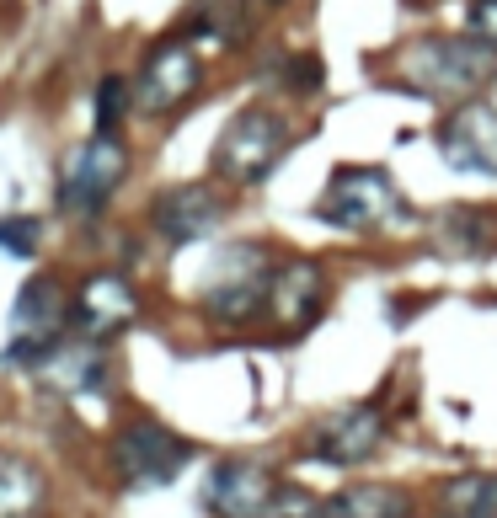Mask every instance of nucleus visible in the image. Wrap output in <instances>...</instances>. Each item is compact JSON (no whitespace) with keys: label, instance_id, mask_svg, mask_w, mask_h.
<instances>
[{"label":"nucleus","instance_id":"nucleus-8","mask_svg":"<svg viewBox=\"0 0 497 518\" xmlns=\"http://www.w3.org/2000/svg\"><path fill=\"white\" fill-rule=\"evenodd\" d=\"M439 155L455 171L497 177V107L492 102H460L439 123Z\"/></svg>","mask_w":497,"mask_h":518},{"label":"nucleus","instance_id":"nucleus-17","mask_svg":"<svg viewBox=\"0 0 497 518\" xmlns=\"http://www.w3.org/2000/svg\"><path fill=\"white\" fill-rule=\"evenodd\" d=\"M43 502V476L22 454H0V518H27Z\"/></svg>","mask_w":497,"mask_h":518},{"label":"nucleus","instance_id":"nucleus-19","mask_svg":"<svg viewBox=\"0 0 497 518\" xmlns=\"http://www.w3.org/2000/svg\"><path fill=\"white\" fill-rule=\"evenodd\" d=\"M492 235H487V219L481 214H455L444 219V251H487Z\"/></svg>","mask_w":497,"mask_h":518},{"label":"nucleus","instance_id":"nucleus-12","mask_svg":"<svg viewBox=\"0 0 497 518\" xmlns=\"http://www.w3.org/2000/svg\"><path fill=\"white\" fill-rule=\"evenodd\" d=\"M268 268H262V251L257 246H241L236 257H230V273L209 278V316L214 321H252L262 305H268Z\"/></svg>","mask_w":497,"mask_h":518},{"label":"nucleus","instance_id":"nucleus-4","mask_svg":"<svg viewBox=\"0 0 497 518\" xmlns=\"http://www.w3.org/2000/svg\"><path fill=\"white\" fill-rule=\"evenodd\" d=\"M129 177V150L118 134H97L91 145H81L59 171V214L70 219H97L113 203L118 182Z\"/></svg>","mask_w":497,"mask_h":518},{"label":"nucleus","instance_id":"nucleus-2","mask_svg":"<svg viewBox=\"0 0 497 518\" xmlns=\"http://www.w3.org/2000/svg\"><path fill=\"white\" fill-rule=\"evenodd\" d=\"M204 502H209V513H220V518H316L321 513L305 492L284 486L257 460L214 465L209 486H204Z\"/></svg>","mask_w":497,"mask_h":518},{"label":"nucleus","instance_id":"nucleus-16","mask_svg":"<svg viewBox=\"0 0 497 518\" xmlns=\"http://www.w3.org/2000/svg\"><path fill=\"white\" fill-rule=\"evenodd\" d=\"M439 508L449 518H497V476L471 470V476L444 481L439 486Z\"/></svg>","mask_w":497,"mask_h":518},{"label":"nucleus","instance_id":"nucleus-15","mask_svg":"<svg viewBox=\"0 0 497 518\" xmlns=\"http://www.w3.org/2000/svg\"><path fill=\"white\" fill-rule=\"evenodd\" d=\"M11 326L17 332H59L65 326V289H59L54 273L27 278L17 294V310H11Z\"/></svg>","mask_w":497,"mask_h":518},{"label":"nucleus","instance_id":"nucleus-10","mask_svg":"<svg viewBox=\"0 0 497 518\" xmlns=\"http://www.w3.org/2000/svg\"><path fill=\"white\" fill-rule=\"evenodd\" d=\"M220 214H225V203L214 187L204 182H188V187H172V193H161L150 203V225L161 241H172V246H193V241H204V235L220 225Z\"/></svg>","mask_w":497,"mask_h":518},{"label":"nucleus","instance_id":"nucleus-9","mask_svg":"<svg viewBox=\"0 0 497 518\" xmlns=\"http://www.w3.org/2000/svg\"><path fill=\"white\" fill-rule=\"evenodd\" d=\"M321 305H326L321 262H310V257L278 262L273 278H268V316L284 326V332H305V326L321 316Z\"/></svg>","mask_w":497,"mask_h":518},{"label":"nucleus","instance_id":"nucleus-1","mask_svg":"<svg viewBox=\"0 0 497 518\" xmlns=\"http://www.w3.org/2000/svg\"><path fill=\"white\" fill-rule=\"evenodd\" d=\"M497 75V49L481 43L471 33H439V38H423L401 54V81L423 97H439V102H465L476 97Z\"/></svg>","mask_w":497,"mask_h":518},{"label":"nucleus","instance_id":"nucleus-21","mask_svg":"<svg viewBox=\"0 0 497 518\" xmlns=\"http://www.w3.org/2000/svg\"><path fill=\"white\" fill-rule=\"evenodd\" d=\"M465 33L497 49V0H471V11H465Z\"/></svg>","mask_w":497,"mask_h":518},{"label":"nucleus","instance_id":"nucleus-13","mask_svg":"<svg viewBox=\"0 0 497 518\" xmlns=\"http://www.w3.org/2000/svg\"><path fill=\"white\" fill-rule=\"evenodd\" d=\"M139 316V294L123 273H91L81 278V289H75V326H81L86 337H118L123 326Z\"/></svg>","mask_w":497,"mask_h":518},{"label":"nucleus","instance_id":"nucleus-3","mask_svg":"<svg viewBox=\"0 0 497 518\" xmlns=\"http://www.w3.org/2000/svg\"><path fill=\"white\" fill-rule=\"evenodd\" d=\"M284 150H289V123L273 107H246L225 123L220 145H214V171L236 187H252L284 161Z\"/></svg>","mask_w":497,"mask_h":518},{"label":"nucleus","instance_id":"nucleus-18","mask_svg":"<svg viewBox=\"0 0 497 518\" xmlns=\"http://www.w3.org/2000/svg\"><path fill=\"white\" fill-rule=\"evenodd\" d=\"M129 107H134L129 75H123V70H107L102 81H97V134H118L123 118H129Z\"/></svg>","mask_w":497,"mask_h":518},{"label":"nucleus","instance_id":"nucleus-6","mask_svg":"<svg viewBox=\"0 0 497 518\" xmlns=\"http://www.w3.org/2000/svg\"><path fill=\"white\" fill-rule=\"evenodd\" d=\"M188 460H193V444L177 438L166 422H155V417L123 422L118 438H113V470L129 486H166Z\"/></svg>","mask_w":497,"mask_h":518},{"label":"nucleus","instance_id":"nucleus-11","mask_svg":"<svg viewBox=\"0 0 497 518\" xmlns=\"http://www.w3.org/2000/svg\"><path fill=\"white\" fill-rule=\"evenodd\" d=\"M385 444V417L380 406H343L332 412L310 438V454L326 465H364L369 454Z\"/></svg>","mask_w":497,"mask_h":518},{"label":"nucleus","instance_id":"nucleus-14","mask_svg":"<svg viewBox=\"0 0 497 518\" xmlns=\"http://www.w3.org/2000/svg\"><path fill=\"white\" fill-rule=\"evenodd\" d=\"M316 518H412V497L401 492V486H348V492H337Z\"/></svg>","mask_w":497,"mask_h":518},{"label":"nucleus","instance_id":"nucleus-20","mask_svg":"<svg viewBox=\"0 0 497 518\" xmlns=\"http://www.w3.org/2000/svg\"><path fill=\"white\" fill-rule=\"evenodd\" d=\"M38 241H43V225L27 214H6L0 219V246L11 251V257H38Z\"/></svg>","mask_w":497,"mask_h":518},{"label":"nucleus","instance_id":"nucleus-5","mask_svg":"<svg viewBox=\"0 0 497 518\" xmlns=\"http://www.w3.org/2000/svg\"><path fill=\"white\" fill-rule=\"evenodd\" d=\"M316 214L326 225H343V230H375L391 214H401V193L380 166H337L321 203H316Z\"/></svg>","mask_w":497,"mask_h":518},{"label":"nucleus","instance_id":"nucleus-7","mask_svg":"<svg viewBox=\"0 0 497 518\" xmlns=\"http://www.w3.org/2000/svg\"><path fill=\"white\" fill-rule=\"evenodd\" d=\"M198 86H204V59H198V49L188 38H161L145 54V65H139L134 97L145 102L150 113H177Z\"/></svg>","mask_w":497,"mask_h":518}]
</instances>
